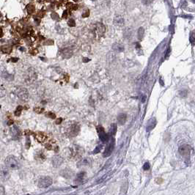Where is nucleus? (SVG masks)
<instances>
[{"label": "nucleus", "instance_id": "f257e3e1", "mask_svg": "<svg viewBox=\"0 0 195 195\" xmlns=\"http://www.w3.org/2000/svg\"><path fill=\"white\" fill-rule=\"evenodd\" d=\"M5 164L6 167L10 170H18L20 169L21 164L19 160L13 156H9L5 158Z\"/></svg>", "mask_w": 195, "mask_h": 195}, {"label": "nucleus", "instance_id": "f03ea898", "mask_svg": "<svg viewBox=\"0 0 195 195\" xmlns=\"http://www.w3.org/2000/svg\"><path fill=\"white\" fill-rule=\"evenodd\" d=\"M53 181H52V178H50L48 176H42L41 178H39V179L38 180V186L41 189H46V188L51 186V185L52 184Z\"/></svg>", "mask_w": 195, "mask_h": 195}, {"label": "nucleus", "instance_id": "7ed1b4c3", "mask_svg": "<svg viewBox=\"0 0 195 195\" xmlns=\"http://www.w3.org/2000/svg\"><path fill=\"white\" fill-rule=\"evenodd\" d=\"M114 146H115V140L113 138V136H111V139L108 142L107 145H106V148H105L104 151L103 153V157H108L112 153L113 150L114 149Z\"/></svg>", "mask_w": 195, "mask_h": 195}, {"label": "nucleus", "instance_id": "20e7f679", "mask_svg": "<svg viewBox=\"0 0 195 195\" xmlns=\"http://www.w3.org/2000/svg\"><path fill=\"white\" fill-rule=\"evenodd\" d=\"M16 94L17 95L18 98L23 101H27L29 99V93L28 91L26 88L19 87L16 89Z\"/></svg>", "mask_w": 195, "mask_h": 195}, {"label": "nucleus", "instance_id": "39448f33", "mask_svg": "<svg viewBox=\"0 0 195 195\" xmlns=\"http://www.w3.org/2000/svg\"><path fill=\"white\" fill-rule=\"evenodd\" d=\"M97 131H98V134H99V138L103 142H106L108 141V135L105 133L104 129L102 126L99 125L97 127Z\"/></svg>", "mask_w": 195, "mask_h": 195}, {"label": "nucleus", "instance_id": "423d86ee", "mask_svg": "<svg viewBox=\"0 0 195 195\" xmlns=\"http://www.w3.org/2000/svg\"><path fill=\"white\" fill-rule=\"evenodd\" d=\"M190 150L191 147L188 145H181V147H179V149H178V151H179L180 154L183 156H189V154H190Z\"/></svg>", "mask_w": 195, "mask_h": 195}, {"label": "nucleus", "instance_id": "0eeeda50", "mask_svg": "<svg viewBox=\"0 0 195 195\" xmlns=\"http://www.w3.org/2000/svg\"><path fill=\"white\" fill-rule=\"evenodd\" d=\"M63 157H61L60 156H56L53 158V159H52V164L54 167H59L61 164L63 163Z\"/></svg>", "mask_w": 195, "mask_h": 195}, {"label": "nucleus", "instance_id": "6e6552de", "mask_svg": "<svg viewBox=\"0 0 195 195\" xmlns=\"http://www.w3.org/2000/svg\"><path fill=\"white\" fill-rule=\"evenodd\" d=\"M11 131H12L13 138L14 139H19V137H20L21 135V131L19 130V128H18V127L14 126V125H13V126L12 127V128H11Z\"/></svg>", "mask_w": 195, "mask_h": 195}, {"label": "nucleus", "instance_id": "1a4fd4ad", "mask_svg": "<svg viewBox=\"0 0 195 195\" xmlns=\"http://www.w3.org/2000/svg\"><path fill=\"white\" fill-rule=\"evenodd\" d=\"M114 23L119 27H122L125 24V20L121 16H117L114 19Z\"/></svg>", "mask_w": 195, "mask_h": 195}, {"label": "nucleus", "instance_id": "9d476101", "mask_svg": "<svg viewBox=\"0 0 195 195\" xmlns=\"http://www.w3.org/2000/svg\"><path fill=\"white\" fill-rule=\"evenodd\" d=\"M85 176H86V173L84 172H79L76 175V183H77V184H81V183H82L83 181L85 178Z\"/></svg>", "mask_w": 195, "mask_h": 195}, {"label": "nucleus", "instance_id": "9b49d317", "mask_svg": "<svg viewBox=\"0 0 195 195\" xmlns=\"http://www.w3.org/2000/svg\"><path fill=\"white\" fill-rule=\"evenodd\" d=\"M34 137H35V139H37L38 142H41V143H43V142H45L47 139V136H45V134L42 132H38L37 133V134H34Z\"/></svg>", "mask_w": 195, "mask_h": 195}, {"label": "nucleus", "instance_id": "f8f14e48", "mask_svg": "<svg viewBox=\"0 0 195 195\" xmlns=\"http://www.w3.org/2000/svg\"><path fill=\"white\" fill-rule=\"evenodd\" d=\"M127 120V115L124 113H120L117 115V122L120 125H123L125 123Z\"/></svg>", "mask_w": 195, "mask_h": 195}, {"label": "nucleus", "instance_id": "ddd939ff", "mask_svg": "<svg viewBox=\"0 0 195 195\" xmlns=\"http://www.w3.org/2000/svg\"><path fill=\"white\" fill-rule=\"evenodd\" d=\"M105 30H106V28H105L104 26L101 23H99L98 26L96 27V33L100 37V36H102L105 32Z\"/></svg>", "mask_w": 195, "mask_h": 195}, {"label": "nucleus", "instance_id": "4468645a", "mask_svg": "<svg viewBox=\"0 0 195 195\" xmlns=\"http://www.w3.org/2000/svg\"><path fill=\"white\" fill-rule=\"evenodd\" d=\"M90 159L88 158H82L80 161H79L77 163V167H82V166H88L90 164Z\"/></svg>", "mask_w": 195, "mask_h": 195}, {"label": "nucleus", "instance_id": "2eb2a0df", "mask_svg": "<svg viewBox=\"0 0 195 195\" xmlns=\"http://www.w3.org/2000/svg\"><path fill=\"white\" fill-rule=\"evenodd\" d=\"M62 55L65 58H70L73 55V52L70 48H66L62 51Z\"/></svg>", "mask_w": 195, "mask_h": 195}, {"label": "nucleus", "instance_id": "dca6fc26", "mask_svg": "<svg viewBox=\"0 0 195 195\" xmlns=\"http://www.w3.org/2000/svg\"><path fill=\"white\" fill-rule=\"evenodd\" d=\"M156 119L153 118L151 119V120H150V121H149L148 123H147V129H146L147 132H149V131H150L151 130H153V128H155V126H156Z\"/></svg>", "mask_w": 195, "mask_h": 195}, {"label": "nucleus", "instance_id": "f3484780", "mask_svg": "<svg viewBox=\"0 0 195 195\" xmlns=\"http://www.w3.org/2000/svg\"><path fill=\"white\" fill-rule=\"evenodd\" d=\"M112 48H113V50L115 51V52H123L124 49H125V48H124V46L122 45V44L117 43H114V44H113Z\"/></svg>", "mask_w": 195, "mask_h": 195}, {"label": "nucleus", "instance_id": "a211bd4d", "mask_svg": "<svg viewBox=\"0 0 195 195\" xmlns=\"http://www.w3.org/2000/svg\"><path fill=\"white\" fill-rule=\"evenodd\" d=\"M117 125L115 123H112L110 125V128H109V134L111 136H114L116 134V132H117Z\"/></svg>", "mask_w": 195, "mask_h": 195}, {"label": "nucleus", "instance_id": "6ab92c4d", "mask_svg": "<svg viewBox=\"0 0 195 195\" xmlns=\"http://www.w3.org/2000/svg\"><path fill=\"white\" fill-rule=\"evenodd\" d=\"M79 131V127L76 125H72L71 128H70V134L72 136H76L78 134Z\"/></svg>", "mask_w": 195, "mask_h": 195}, {"label": "nucleus", "instance_id": "aec40b11", "mask_svg": "<svg viewBox=\"0 0 195 195\" xmlns=\"http://www.w3.org/2000/svg\"><path fill=\"white\" fill-rule=\"evenodd\" d=\"M138 38L139 40H142L144 37V34H145V30L142 27H140V28L138 30Z\"/></svg>", "mask_w": 195, "mask_h": 195}, {"label": "nucleus", "instance_id": "412c9836", "mask_svg": "<svg viewBox=\"0 0 195 195\" xmlns=\"http://www.w3.org/2000/svg\"><path fill=\"white\" fill-rule=\"evenodd\" d=\"M8 176H9V173H8V172H7V171H5V170H2V172H1V178H2V181L6 180Z\"/></svg>", "mask_w": 195, "mask_h": 195}, {"label": "nucleus", "instance_id": "4be33fe9", "mask_svg": "<svg viewBox=\"0 0 195 195\" xmlns=\"http://www.w3.org/2000/svg\"><path fill=\"white\" fill-rule=\"evenodd\" d=\"M66 171H67V170H66V169H65V170H63V172H61V174H62V175H63V177H65V178H67V175H68L69 177H70V178H71L72 174L70 173V170H68V172H66Z\"/></svg>", "mask_w": 195, "mask_h": 195}, {"label": "nucleus", "instance_id": "5701e85b", "mask_svg": "<svg viewBox=\"0 0 195 195\" xmlns=\"http://www.w3.org/2000/svg\"><path fill=\"white\" fill-rule=\"evenodd\" d=\"M102 149H103V145H98V146H97V147L95 148V150H93L92 153H94V154H97V153H100V152L101 151Z\"/></svg>", "mask_w": 195, "mask_h": 195}, {"label": "nucleus", "instance_id": "b1692460", "mask_svg": "<svg viewBox=\"0 0 195 195\" xmlns=\"http://www.w3.org/2000/svg\"><path fill=\"white\" fill-rule=\"evenodd\" d=\"M190 43H192V45H195V32H192L190 35V38H189Z\"/></svg>", "mask_w": 195, "mask_h": 195}, {"label": "nucleus", "instance_id": "393cba45", "mask_svg": "<svg viewBox=\"0 0 195 195\" xmlns=\"http://www.w3.org/2000/svg\"><path fill=\"white\" fill-rule=\"evenodd\" d=\"M22 109H23V107H22V106H18L16 112H15V115H16V116H20V114H21Z\"/></svg>", "mask_w": 195, "mask_h": 195}, {"label": "nucleus", "instance_id": "a878e982", "mask_svg": "<svg viewBox=\"0 0 195 195\" xmlns=\"http://www.w3.org/2000/svg\"><path fill=\"white\" fill-rule=\"evenodd\" d=\"M68 26H70V27H74L76 26V22H75V21L74 20V19H70V20L68 21Z\"/></svg>", "mask_w": 195, "mask_h": 195}, {"label": "nucleus", "instance_id": "bb28decb", "mask_svg": "<svg viewBox=\"0 0 195 195\" xmlns=\"http://www.w3.org/2000/svg\"><path fill=\"white\" fill-rule=\"evenodd\" d=\"M130 29L127 28L125 29V31H124V36H125V38H130V35H131V33H130Z\"/></svg>", "mask_w": 195, "mask_h": 195}, {"label": "nucleus", "instance_id": "cd10ccee", "mask_svg": "<svg viewBox=\"0 0 195 195\" xmlns=\"http://www.w3.org/2000/svg\"><path fill=\"white\" fill-rule=\"evenodd\" d=\"M153 0H141V2L143 5H149L153 2Z\"/></svg>", "mask_w": 195, "mask_h": 195}, {"label": "nucleus", "instance_id": "c85d7f7f", "mask_svg": "<svg viewBox=\"0 0 195 195\" xmlns=\"http://www.w3.org/2000/svg\"><path fill=\"white\" fill-rule=\"evenodd\" d=\"M30 143H31V142H30V137H28V136H27V139H26V148H27V149L30 148Z\"/></svg>", "mask_w": 195, "mask_h": 195}, {"label": "nucleus", "instance_id": "c756f323", "mask_svg": "<svg viewBox=\"0 0 195 195\" xmlns=\"http://www.w3.org/2000/svg\"><path fill=\"white\" fill-rule=\"evenodd\" d=\"M150 164H149L148 162L145 163V164H144V166H143L144 170H148L149 169H150Z\"/></svg>", "mask_w": 195, "mask_h": 195}, {"label": "nucleus", "instance_id": "7c9ffc66", "mask_svg": "<svg viewBox=\"0 0 195 195\" xmlns=\"http://www.w3.org/2000/svg\"><path fill=\"white\" fill-rule=\"evenodd\" d=\"M47 116H48V117H49L50 118H52V119H54L55 117H56L55 114L52 112H48V114H47Z\"/></svg>", "mask_w": 195, "mask_h": 195}, {"label": "nucleus", "instance_id": "2f4dec72", "mask_svg": "<svg viewBox=\"0 0 195 195\" xmlns=\"http://www.w3.org/2000/svg\"><path fill=\"white\" fill-rule=\"evenodd\" d=\"M145 100H146V96H145V95H143V96L142 97V99H141V101H142V103H145Z\"/></svg>", "mask_w": 195, "mask_h": 195}, {"label": "nucleus", "instance_id": "473e14b6", "mask_svg": "<svg viewBox=\"0 0 195 195\" xmlns=\"http://www.w3.org/2000/svg\"><path fill=\"white\" fill-rule=\"evenodd\" d=\"M18 60H19V59H18V58H12V61H13V63H16Z\"/></svg>", "mask_w": 195, "mask_h": 195}, {"label": "nucleus", "instance_id": "72a5a7b5", "mask_svg": "<svg viewBox=\"0 0 195 195\" xmlns=\"http://www.w3.org/2000/svg\"><path fill=\"white\" fill-rule=\"evenodd\" d=\"M61 122H62V118H59V120H57V121L56 122V123L57 124H59L61 123Z\"/></svg>", "mask_w": 195, "mask_h": 195}, {"label": "nucleus", "instance_id": "f704fd0d", "mask_svg": "<svg viewBox=\"0 0 195 195\" xmlns=\"http://www.w3.org/2000/svg\"><path fill=\"white\" fill-rule=\"evenodd\" d=\"M3 191H4L3 187H2V186H1V194H4Z\"/></svg>", "mask_w": 195, "mask_h": 195}, {"label": "nucleus", "instance_id": "c9c22d12", "mask_svg": "<svg viewBox=\"0 0 195 195\" xmlns=\"http://www.w3.org/2000/svg\"><path fill=\"white\" fill-rule=\"evenodd\" d=\"M87 61H90L89 59H86V58H84V63H87Z\"/></svg>", "mask_w": 195, "mask_h": 195}, {"label": "nucleus", "instance_id": "e433bc0d", "mask_svg": "<svg viewBox=\"0 0 195 195\" xmlns=\"http://www.w3.org/2000/svg\"><path fill=\"white\" fill-rule=\"evenodd\" d=\"M67 16V12L65 11V14H63V17H66Z\"/></svg>", "mask_w": 195, "mask_h": 195}, {"label": "nucleus", "instance_id": "4c0bfd02", "mask_svg": "<svg viewBox=\"0 0 195 195\" xmlns=\"http://www.w3.org/2000/svg\"><path fill=\"white\" fill-rule=\"evenodd\" d=\"M91 1H95V0H91Z\"/></svg>", "mask_w": 195, "mask_h": 195}, {"label": "nucleus", "instance_id": "58836bf2", "mask_svg": "<svg viewBox=\"0 0 195 195\" xmlns=\"http://www.w3.org/2000/svg\"><path fill=\"white\" fill-rule=\"evenodd\" d=\"M75 1H76V0H75Z\"/></svg>", "mask_w": 195, "mask_h": 195}]
</instances>
